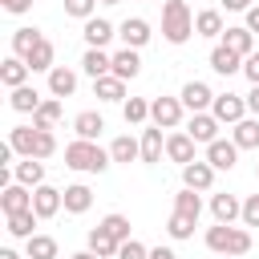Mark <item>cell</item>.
<instances>
[{
    "instance_id": "ab89813d",
    "label": "cell",
    "mask_w": 259,
    "mask_h": 259,
    "mask_svg": "<svg viewBox=\"0 0 259 259\" xmlns=\"http://www.w3.org/2000/svg\"><path fill=\"white\" fill-rule=\"evenodd\" d=\"M194 223H198V219H190V214L174 210V214H170V223H166V235H170V239H190V235H194Z\"/></svg>"
},
{
    "instance_id": "c3c4849f",
    "label": "cell",
    "mask_w": 259,
    "mask_h": 259,
    "mask_svg": "<svg viewBox=\"0 0 259 259\" xmlns=\"http://www.w3.org/2000/svg\"><path fill=\"white\" fill-rule=\"evenodd\" d=\"M243 16H247V28H251V32H259V4H251Z\"/></svg>"
},
{
    "instance_id": "ffe728a7",
    "label": "cell",
    "mask_w": 259,
    "mask_h": 259,
    "mask_svg": "<svg viewBox=\"0 0 259 259\" xmlns=\"http://www.w3.org/2000/svg\"><path fill=\"white\" fill-rule=\"evenodd\" d=\"M210 214H214V223H235V219H243V202L223 190V194L210 198Z\"/></svg>"
},
{
    "instance_id": "f35d334b",
    "label": "cell",
    "mask_w": 259,
    "mask_h": 259,
    "mask_svg": "<svg viewBox=\"0 0 259 259\" xmlns=\"http://www.w3.org/2000/svg\"><path fill=\"white\" fill-rule=\"evenodd\" d=\"M174 210H182V214H190V219H202V198H198V190L182 186V190L174 194Z\"/></svg>"
},
{
    "instance_id": "277c9868",
    "label": "cell",
    "mask_w": 259,
    "mask_h": 259,
    "mask_svg": "<svg viewBox=\"0 0 259 259\" xmlns=\"http://www.w3.org/2000/svg\"><path fill=\"white\" fill-rule=\"evenodd\" d=\"M162 36L170 45H186L194 36V12L186 0H162Z\"/></svg>"
},
{
    "instance_id": "816d5d0a",
    "label": "cell",
    "mask_w": 259,
    "mask_h": 259,
    "mask_svg": "<svg viewBox=\"0 0 259 259\" xmlns=\"http://www.w3.org/2000/svg\"><path fill=\"white\" fill-rule=\"evenodd\" d=\"M69 259H101V255H97V251H89V247H85V251H77V255H69Z\"/></svg>"
},
{
    "instance_id": "ee69618b",
    "label": "cell",
    "mask_w": 259,
    "mask_h": 259,
    "mask_svg": "<svg viewBox=\"0 0 259 259\" xmlns=\"http://www.w3.org/2000/svg\"><path fill=\"white\" fill-rule=\"evenodd\" d=\"M243 227H259V194L243 198Z\"/></svg>"
},
{
    "instance_id": "e575fe53",
    "label": "cell",
    "mask_w": 259,
    "mask_h": 259,
    "mask_svg": "<svg viewBox=\"0 0 259 259\" xmlns=\"http://www.w3.org/2000/svg\"><path fill=\"white\" fill-rule=\"evenodd\" d=\"M40 40H45V36H40V28L24 24V28H16V32H12V53H16V57H28Z\"/></svg>"
},
{
    "instance_id": "5bb4252c",
    "label": "cell",
    "mask_w": 259,
    "mask_h": 259,
    "mask_svg": "<svg viewBox=\"0 0 259 259\" xmlns=\"http://www.w3.org/2000/svg\"><path fill=\"white\" fill-rule=\"evenodd\" d=\"M81 36H85V45H89V49H105V45L117 36V28H113L109 20H101V16H89V20H85V28H81Z\"/></svg>"
},
{
    "instance_id": "f6af8a7d",
    "label": "cell",
    "mask_w": 259,
    "mask_h": 259,
    "mask_svg": "<svg viewBox=\"0 0 259 259\" xmlns=\"http://www.w3.org/2000/svg\"><path fill=\"white\" fill-rule=\"evenodd\" d=\"M243 73H247V81H251V85H259V53L243 57Z\"/></svg>"
},
{
    "instance_id": "52a82bcc",
    "label": "cell",
    "mask_w": 259,
    "mask_h": 259,
    "mask_svg": "<svg viewBox=\"0 0 259 259\" xmlns=\"http://www.w3.org/2000/svg\"><path fill=\"white\" fill-rule=\"evenodd\" d=\"M214 174H219V170H214L206 158H202V162L194 158V162H186V166H182V186H190V190H198V194H202V190H210V186H214Z\"/></svg>"
},
{
    "instance_id": "44dd1931",
    "label": "cell",
    "mask_w": 259,
    "mask_h": 259,
    "mask_svg": "<svg viewBox=\"0 0 259 259\" xmlns=\"http://www.w3.org/2000/svg\"><path fill=\"white\" fill-rule=\"evenodd\" d=\"M138 73H142V57H138V49H117V53H113V77L134 81Z\"/></svg>"
},
{
    "instance_id": "7c38bea8",
    "label": "cell",
    "mask_w": 259,
    "mask_h": 259,
    "mask_svg": "<svg viewBox=\"0 0 259 259\" xmlns=\"http://www.w3.org/2000/svg\"><path fill=\"white\" fill-rule=\"evenodd\" d=\"M219 125H223V121H219V117L206 109V113H190V125H186V134H190L198 146H210V142L219 138Z\"/></svg>"
},
{
    "instance_id": "603a6c76",
    "label": "cell",
    "mask_w": 259,
    "mask_h": 259,
    "mask_svg": "<svg viewBox=\"0 0 259 259\" xmlns=\"http://www.w3.org/2000/svg\"><path fill=\"white\" fill-rule=\"evenodd\" d=\"M12 178H16V182H24V186H32V190H36V186H40V182H45V162H40V158H20V162H16V166H12Z\"/></svg>"
},
{
    "instance_id": "b9f144b4",
    "label": "cell",
    "mask_w": 259,
    "mask_h": 259,
    "mask_svg": "<svg viewBox=\"0 0 259 259\" xmlns=\"http://www.w3.org/2000/svg\"><path fill=\"white\" fill-rule=\"evenodd\" d=\"M101 0H65V16H77V20H89L97 12Z\"/></svg>"
},
{
    "instance_id": "d590c367",
    "label": "cell",
    "mask_w": 259,
    "mask_h": 259,
    "mask_svg": "<svg viewBox=\"0 0 259 259\" xmlns=\"http://www.w3.org/2000/svg\"><path fill=\"white\" fill-rule=\"evenodd\" d=\"M121 117H125V125L150 121V101H146V97H125V101H121Z\"/></svg>"
},
{
    "instance_id": "8d00e7d4",
    "label": "cell",
    "mask_w": 259,
    "mask_h": 259,
    "mask_svg": "<svg viewBox=\"0 0 259 259\" xmlns=\"http://www.w3.org/2000/svg\"><path fill=\"white\" fill-rule=\"evenodd\" d=\"M61 121V97H49V101H40V109L32 113V125L36 130H53Z\"/></svg>"
},
{
    "instance_id": "30bf717a",
    "label": "cell",
    "mask_w": 259,
    "mask_h": 259,
    "mask_svg": "<svg viewBox=\"0 0 259 259\" xmlns=\"http://www.w3.org/2000/svg\"><path fill=\"white\" fill-rule=\"evenodd\" d=\"M178 97H182V105H186L190 113H206V109L214 105V93H210V85H206V81H186Z\"/></svg>"
},
{
    "instance_id": "7bdbcfd3",
    "label": "cell",
    "mask_w": 259,
    "mask_h": 259,
    "mask_svg": "<svg viewBox=\"0 0 259 259\" xmlns=\"http://www.w3.org/2000/svg\"><path fill=\"white\" fill-rule=\"evenodd\" d=\"M150 255V247H142L138 239H125L121 247H117V259H146Z\"/></svg>"
},
{
    "instance_id": "7402d4cb",
    "label": "cell",
    "mask_w": 259,
    "mask_h": 259,
    "mask_svg": "<svg viewBox=\"0 0 259 259\" xmlns=\"http://www.w3.org/2000/svg\"><path fill=\"white\" fill-rule=\"evenodd\" d=\"M162 154H166L162 125H154V130H142V162H146V166H154V162H162Z\"/></svg>"
},
{
    "instance_id": "9c48e42d",
    "label": "cell",
    "mask_w": 259,
    "mask_h": 259,
    "mask_svg": "<svg viewBox=\"0 0 259 259\" xmlns=\"http://www.w3.org/2000/svg\"><path fill=\"white\" fill-rule=\"evenodd\" d=\"M117 36H121V45L125 49H142V45H150V20H142V16H125L121 24H117Z\"/></svg>"
},
{
    "instance_id": "1f68e13d",
    "label": "cell",
    "mask_w": 259,
    "mask_h": 259,
    "mask_svg": "<svg viewBox=\"0 0 259 259\" xmlns=\"http://www.w3.org/2000/svg\"><path fill=\"white\" fill-rule=\"evenodd\" d=\"M8 93H12V97H8V105H12L16 113H36V109H40V101H45V97H40V93H36L32 85H20V89H8Z\"/></svg>"
},
{
    "instance_id": "5b68a950",
    "label": "cell",
    "mask_w": 259,
    "mask_h": 259,
    "mask_svg": "<svg viewBox=\"0 0 259 259\" xmlns=\"http://www.w3.org/2000/svg\"><path fill=\"white\" fill-rule=\"evenodd\" d=\"M182 113H186L182 97H154V101H150V121L162 125V130H178Z\"/></svg>"
},
{
    "instance_id": "f546056e",
    "label": "cell",
    "mask_w": 259,
    "mask_h": 259,
    "mask_svg": "<svg viewBox=\"0 0 259 259\" xmlns=\"http://www.w3.org/2000/svg\"><path fill=\"white\" fill-rule=\"evenodd\" d=\"M235 146L239 150H259V117L251 113V117H243V121H235Z\"/></svg>"
},
{
    "instance_id": "f5cc1de1",
    "label": "cell",
    "mask_w": 259,
    "mask_h": 259,
    "mask_svg": "<svg viewBox=\"0 0 259 259\" xmlns=\"http://www.w3.org/2000/svg\"><path fill=\"white\" fill-rule=\"evenodd\" d=\"M0 259H20V255H16L12 247H4V251H0Z\"/></svg>"
},
{
    "instance_id": "8992f818",
    "label": "cell",
    "mask_w": 259,
    "mask_h": 259,
    "mask_svg": "<svg viewBox=\"0 0 259 259\" xmlns=\"http://www.w3.org/2000/svg\"><path fill=\"white\" fill-rule=\"evenodd\" d=\"M210 113H214L223 125H235V121H243V117H247V97H239V93H214Z\"/></svg>"
},
{
    "instance_id": "db71d44e",
    "label": "cell",
    "mask_w": 259,
    "mask_h": 259,
    "mask_svg": "<svg viewBox=\"0 0 259 259\" xmlns=\"http://www.w3.org/2000/svg\"><path fill=\"white\" fill-rule=\"evenodd\" d=\"M101 4H121V0H101Z\"/></svg>"
},
{
    "instance_id": "7dc6e473",
    "label": "cell",
    "mask_w": 259,
    "mask_h": 259,
    "mask_svg": "<svg viewBox=\"0 0 259 259\" xmlns=\"http://www.w3.org/2000/svg\"><path fill=\"white\" fill-rule=\"evenodd\" d=\"M247 113L259 117V85H251V93H247Z\"/></svg>"
},
{
    "instance_id": "9f6ffc18",
    "label": "cell",
    "mask_w": 259,
    "mask_h": 259,
    "mask_svg": "<svg viewBox=\"0 0 259 259\" xmlns=\"http://www.w3.org/2000/svg\"><path fill=\"white\" fill-rule=\"evenodd\" d=\"M214 259H227V255H214Z\"/></svg>"
},
{
    "instance_id": "681fc988",
    "label": "cell",
    "mask_w": 259,
    "mask_h": 259,
    "mask_svg": "<svg viewBox=\"0 0 259 259\" xmlns=\"http://www.w3.org/2000/svg\"><path fill=\"white\" fill-rule=\"evenodd\" d=\"M223 8H227V12H247L251 0H223Z\"/></svg>"
},
{
    "instance_id": "d4e9b609",
    "label": "cell",
    "mask_w": 259,
    "mask_h": 259,
    "mask_svg": "<svg viewBox=\"0 0 259 259\" xmlns=\"http://www.w3.org/2000/svg\"><path fill=\"white\" fill-rule=\"evenodd\" d=\"M81 69L97 81V77H105V73H113V57L105 53V49H85V57H81Z\"/></svg>"
},
{
    "instance_id": "7a4b0ae2",
    "label": "cell",
    "mask_w": 259,
    "mask_h": 259,
    "mask_svg": "<svg viewBox=\"0 0 259 259\" xmlns=\"http://www.w3.org/2000/svg\"><path fill=\"white\" fill-rule=\"evenodd\" d=\"M206 251L210 255H247L251 251V231L247 227H235V223H214L206 227Z\"/></svg>"
},
{
    "instance_id": "bcb514c9",
    "label": "cell",
    "mask_w": 259,
    "mask_h": 259,
    "mask_svg": "<svg viewBox=\"0 0 259 259\" xmlns=\"http://www.w3.org/2000/svg\"><path fill=\"white\" fill-rule=\"evenodd\" d=\"M0 8H4V12H12V16H24V12L32 8V0H0Z\"/></svg>"
},
{
    "instance_id": "9a60e30c",
    "label": "cell",
    "mask_w": 259,
    "mask_h": 259,
    "mask_svg": "<svg viewBox=\"0 0 259 259\" xmlns=\"http://www.w3.org/2000/svg\"><path fill=\"white\" fill-rule=\"evenodd\" d=\"M219 40H223L227 49H235L239 57H251V53H255V32H251L247 24H227V32H223Z\"/></svg>"
},
{
    "instance_id": "ac0fdd59",
    "label": "cell",
    "mask_w": 259,
    "mask_h": 259,
    "mask_svg": "<svg viewBox=\"0 0 259 259\" xmlns=\"http://www.w3.org/2000/svg\"><path fill=\"white\" fill-rule=\"evenodd\" d=\"M49 93L53 97H73L77 93V73L69 65H53L49 69Z\"/></svg>"
},
{
    "instance_id": "cb8c5ba5",
    "label": "cell",
    "mask_w": 259,
    "mask_h": 259,
    "mask_svg": "<svg viewBox=\"0 0 259 259\" xmlns=\"http://www.w3.org/2000/svg\"><path fill=\"white\" fill-rule=\"evenodd\" d=\"M227 24H223V12L219 8H202L194 16V36H223Z\"/></svg>"
},
{
    "instance_id": "83f0119b",
    "label": "cell",
    "mask_w": 259,
    "mask_h": 259,
    "mask_svg": "<svg viewBox=\"0 0 259 259\" xmlns=\"http://www.w3.org/2000/svg\"><path fill=\"white\" fill-rule=\"evenodd\" d=\"M89 206H93V190H89L85 182L65 186V210H69V214H85Z\"/></svg>"
},
{
    "instance_id": "f907efd6",
    "label": "cell",
    "mask_w": 259,
    "mask_h": 259,
    "mask_svg": "<svg viewBox=\"0 0 259 259\" xmlns=\"http://www.w3.org/2000/svg\"><path fill=\"white\" fill-rule=\"evenodd\" d=\"M146 259H178V255H174L170 247H150V255H146Z\"/></svg>"
},
{
    "instance_id": "74e56055",
    "label": "cell",
    "mask_w": 259,
    "mask_h": 259,
    "mask_svg": "<svg viewBox=\"0 0 259 259\" xmlns=\"http://www.w3.org/2000/svg\"><path fill=\"white\" fill-rule=\"evenodd\" d=\"M24 251H28V259H57V239L53 235H32V239H24Z\"/></svg>"
},
{
    "instance_id": "d6a6232c",
    "label": "cell",
    "mask_w": 259,
    "mask_h": 259,
    "mask_svg": "<svg viewBox=\"0 0 259 259\" xmlns=\"http://www.w3.org/2000/svg\"><path fill=\"white\" fill-rule=\"evenodd\" d=\"M117 247H121V243H117V239H113V235H109L101 223L89 231V251H97L101 259H117Z\"/></svg>"
},
{
    "instance_id": "f1b7e54d",
    "label": "cell",
    "mask_w": 259,
    "mask_h": 259,
    "mask_svg": "<svg viewBox=\"0 0 259 259\" xmlns=\"http://www.w3.org/2000/svg\"><path fill=\"white\" fill-rule=\"evenodd\" d=\"M4 219H8V235H12V239H32V235H36L32 227L40 223L32 206H28V210H16V214H4Z\"/></svg>"
},
{
    "instance_id": "4fadbf2b",
    "label": "cell",
    "mask_w": 259,
    "mask_h": 259,
    "mask_svg": "<svg viewBox=\"0 0 259 259\" xmlns=\"http://www.w3.org/2000/svg\"><path fill=\"white\" fill-rule=\"evenodd\" d=\"M206 162H210L214 170H235V162H239L235 138H231V142H227V138H214V142L206 146Z\"/></svg>"
},
{
    "instance_id": "4316f807",
    "label": "cell",
    "mask_w": 259,
    "mask_h": 259,
    "mask_svg": "<svg viewBox=\"0 0 259 259\" xmlns=\"http://www.w3.org/2000/svg\"><path fill=\"white\" fill-rule=\"evenodd\" d=\"M109 158L130 166V162H138V158H142V142H138V138H130V134H121V138H113V142H109Z\"/></svg>"
},
{
    "instance_id": "6da1fadb",
    "label": "cell",
    "mask_w": 259,
    "mask_h": 259,
    "mask_svg": "<svg viewBox=\"0 0 259 259\" xmlns=\"http://www.w3.org/2000/svg\"><path fill=\"white\" fill-rule=\"evenodd\" d=\"M8 142H12V150L20 154V158H53L57 154V138H53V130H36V125H12L8 130Z\"/></svg>"
},
{
    "instance_id": "e0dca14e",
    "label": "cell",
    "mask_w": 259,
    "mask_h": 259,
    "mask_svg": "<svg viewBox=\"0 0 259 259\" xmlns=\"http://www.w3.org/2000/svg\"><path fill=\"white\" fill-rule=\"evenodd\" d=\"M210 69H214V73H223V77H231V73H243V57L219 40V45L210 49Z\"/></svg>"
},
{
    "instance_id": "ba28073f",
    "label": "cell",
    "mask_w": 259,
    "mask_h": 259,
    "mask_svg": "<svg viewBox=\"0 0 259 259\" xmlns=\"http://www.w3.org/2000/svg\"><path fill=\"white\" fill-rule=\"evenodd\" d=\"M61 206H65V190H57V186H49V182H40V186L32 190V210H36V219H53Z\"/></svg>"
},
{
    "instance_id": "d6986e66",
    "label": "cell",
    "mask_w": 259,
    "mask_h": 259,
    "mask_svg": "<svg viewBox=\"0 0 259 259\" xmlns=\"http://www.w3.org/2000/svg\"><path fill=\"white\" fill-rule=\"evenodd\" d=\"M194 146H198V142H194L190 134H170V138H166V158L178 162V166H186V162H194Z\"/></svg>"
},
{
    "instance_id": "4dcf8cb0",
    "label": "cell",
    "mask_w": 259,
    "mask_h": 259,
    "mask_svg": "<svg viewBox=\"0 0 259 259\" xmlns=\"http://www.w3.org/2000/svg\"><path fill=\"white\" fill-rule=\"evenodd\" d=\"M24 61H28V69H32V73H49V69L57 65V49H53V40L45 36V40H40V45L24 57Z\"/></svg>"
},
{
    "instance_id": "484cf974",
    "label": "cell",
    "mask_w": 259,
    "mask_h": 259,
    "mask_svg": "<svg viewBox=\"0 0 259 259\" xmlns=\"http://www.w3.org/2000/svg\"><path fill=\"white\" fill-rule=\"evenodd\" d=\"M73 130H77V138L97 142V138H101V130H105V117H101L97 109H85V113H77V117H73Z\"/></svg>"
},
{
    "instance_id": "2e32d148",
    "label": "cell",
    "mask_w": 259,
    "mask_h": 259,
    "mask_svg": "<svg viewBox=\"0 0 259 259\" xmlns=\"http://www.w3.org/2000/svg\"><path fill=\"white\" fill-rule=\"evenodd\" d=\"M28 73H32V69H28V61H24V57H16V53L0 61V81H4L8 89H20V85H28Z\"/></svg>"
},
{
    "instance_id": "3957f363",
    "label": "cell",
    "mask_w": 259,
    "mask_h": 259,
    "mask_svg": "<svg viewBox=\"0 0 259 259\" xmlns=\"http://www.w3.org/2000/svg\"><path fill=\"white\" fill-rule=\"evenodd\" d=\"M109 162H113V158H109V150H101V146H97V142H89V138H77V142H69V146H65V166H69V170H77V174H101Z\"/></svg>"
},
{
    "instance_id": "6f0895ef",
    "label": "cell",
    "mask_w": 259,
    "mask_h": 259,
    "mask_svg": "<svg viewBox=\"0 0 259 259\" xmlns=\"http://www.w3.org/2000/svg\"><path fill=\"white\" fill-rule=\"evenodd\" d=\"M186 4H190V0H186Z\"/></svg>"
},
{
    "instance_id": "60d3db41",
    "label": "cell",
    "mask_w": 259,
    "mask_h": 259,
    "mask_svg": "<svg viewBox=\"0 0 259 259\" xmlns=\"http://www.w3.org/2000/svg\"><path fill=\"white\" fill-rule=\"evenodd\" d=\"M101 227H105V231H109L117 243L134 239V235H130V219H125V214H117V210H113V214H105V219H101Z\"/></svg>"
},
{
    "instance_id": "8fae6325",
    "label": "cell",
    "mask_w": 259,
    "mask_h": 259,
    "mask_svg": "<svg viewBox=\"0 0 259 259\" xmlns=\"http://www.w3.org/2000/svg\"><path fill=\"white\" fill-rule=\"evenodd\" d=\"M28 206H32V186H24V182H8V186H0V210H4V214L28 210Z\"/></svg>"
},
{
    "instance_id": "836d02e7",
    "label": "cell",
    "mask_w": 259,
    "mask_h": 259,
    "mask_svg": "<svg viewBox=\"0 0 259 259\" xmlns=\"http://www.w3.org/2000/svg\"><path fill=\"white\" fill-rule=\"evenodd\" d=\"M93 93H97L101 101H125V81L113 77V73H105V77L93 81Z\"/></svg>"
},
{
    "instance_id": "11a10c76",
    "label": "cell",
    "mask_w": 259,
    "mask_h": 259,
    "mask_svg": "<svg viewBox=\"0 0 259 259\" xmlns=\"http://www.w3.org/2000/svg\"><path fill=\"white\" fill-rule=\"evenodd\" d=\"M255 178H259V162H255Z\"/></svg>"
}]
</instances>
